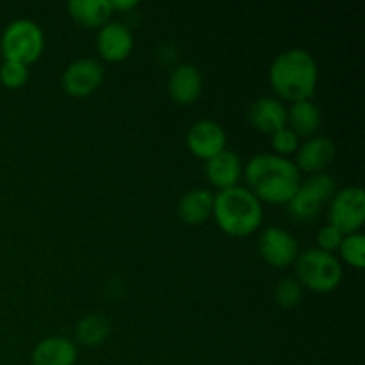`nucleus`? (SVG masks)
I'll list each match as a JSON object with an SVG mask.
<instances>
[{"label": "nucleus", "instance_id": "obj_1", "mask_svg": "<svg viewBox=\"0 0 365 365\" xmlns=\"http://www.w3.org/2000/svg\"><path fill=\"white\" fill-rule=\"evenodd\" d=\"M246 187L267 205H287L302 185L294 160L273 152L253 155L242 170Z\"/></svg>", "mask_w": 365, "mask_h": 365}, {"label": "nucleus", "instance_id": "obj_2", "mask_svg": "<svg viewBox=\"0 0 365 365\" xmlns=\"http://www.w3.org/2000/svg\"><path fill=\"white\" fill-rule=\"evenodd\" d=\"M271 89L282 102L312 100L319 82V66L305 48H289L278 53L267 71Z\"/></svg>", "mask_w": 365, "mask_h": 365}, {"label": "nucleus", "instance_id": "obj_3", "mask_svg": "<svg viewBox=\"0 0 365 365\" xmlns=\"http://www.w3.org/2000/svg\"><path fill=\"white\" fill-rule=\"evenodd\" d=\"M212 217L217 228L230 237H248L264 223V205L246 185L214 195Z\"/></svg>", "mask_w": 365, "mask_h": 365}, {"label": "nucleus", "instance_id": "obj_4", "mask_svg": "<svg viewBox=\"0 0 365 365\" xmlns=\"http://www.w3.org/2000/svg\"><path fill=\"white\" fill-rule=\"evenodd\" d=\"M296 271V280L303 289L316 294H328L341 285L344 278V267L335 253L323 252L319 248H309L299 252L298 259L292 264Z\"/></svg>", "mask_w": 365, "mask_h": 365}, {"label": "nucleus", "instance_id": "obj_5", "mask_svg": "<svg viewBox=\"0 0 365 365\" xmlns=\"http://www.w3.org/2000/svg\"><path fill=\"white\" fill-rule=\"evenodd\" d=\"M4 61H14L31 66L45 52V32L41 25L29 18H18L6 25L0 38Z\"/></svg>", "mask_w": 365, "mask_h": 365}, {"label": "nucleus", "instance_id": "obj_6", "mask_svg": "<svg viewBox=\"0 0 365 365\" xmlns=\"http://www.w3.org/2000/svg\"><path fill=\"white\" fill-rule=\"evenodd\" d=\"M335 192H337V184H335L334 177L328 175L327 171L309 175L305 180H302L298 192L287 203V207L296 220H314L319 214L321 207L334 198Z\"/></svg>", "mask_w": 365, "mask_h": 365}, {"label": "nucleus", "instance_id": "obj_7", "mask_svg": "<svg viewBox=\"0 0 365 365\" xmlns=\"http://www.w3.org/2000/svg\"><path fill=\"white\" fill-rule=\"evenodd\" d=\"M328 223L344 235L362 230L365 223V192L359 185L337 189L328 202Z\"/></svg>", "mask_w": 365, "mask_h": 365}, {"label": "nucleus", "instance_id": "obj_8", "mask_svg": "<svg viewBox=\"0 0 365 365\" xmlns=\"http://www.w3.org/2000/svg\"><path fill=\"white\" fill-rule=\"evenodd\" d=\"M106 78V68L98 59L81 57L66 66L61 75V86L71 98H88L100 89Z\"/></svg>", "mask_w": 365, "mask_h": 365}, {"label": "nucleus", "instance_id": "obj_9", "mask_svg": "<svg viewBox=\"0 0 365 365\" xmlns=\"http://www.w3.org/2000/svg\"><path fill=\"white\" fill-rule=\"evenodd\" d=\"M259 255L271 267H289L299 255V242L289 230L267 227L259 235Z\"/></svg>", "mask_w": 365, "mask_h": 365}, {"label": "nucleus", "instance_id": "obj_10", "mask_svg": "<svg viewBox=\"0 0 365 365\" xmlns=\"http://www.w3.org/2000/svg\"><path fill=\"white\" fill-rule=\"evenodd\" d=\"M185 145L196 159L207 163L217 153L227 150V132L217 121L207 120V118L198 120L189 127Z\"/></svg>", "mask_w": 365, "mask_h": 365}, {"label": "nucleus", "instance_id": "obj_11", "mask_svg": "<svg viewBox=\"0 0 365 365\" xmlns=\"http://www.w3.org/2000/svg\"><path fill=\"white\" fill-rule=\"evenodd\" d=\"M96 52L102 61L110 64L123 63L134 50V34L121 21H107L96 31Z\"/></svg>", "mask_w": 365, "mask_h": 365}, {"label": "nucleus", "instance_id": "obj_12", "mask_svg": "<svg viewBox=\"0 0 365 365\" xmlns=\"http://www.w3.org/2000/svg\"><path fill=\"white\" fill-rule=\"evenodd\" d=\"M335 155H337V146H335L334 139L323 134H316L302 141L292 160L299 173H307L309 177V175L327 171L335 160Z\"/></svg>", "mask_w": 365, "mask_h": 365}, {"label": "nucleus", "instance_id": "obj_13", "mask_svg": "<svg viewBox=\"0 0 365 365\" xmlns=\"http://www.w3.org/2000/svg\"><path fill=\"white\" fill-rule=\"evenodd\" d=\"M203 91V75L200 68L195 64L182 63L177 64L173 70L170 71V78H168V93L170 98L173 100L177 106L187 107L198 102Z\"/></svg>", "mask_w": 365, "mask_h": 365}, {"label": "nucleus", "instance_id": "obj_14", "mask_svg": "<svg viewBox=\"0 0 365 365\" xmlns=\"http://www.w3.org/2000/svg\"><path fill=\"white\" fill-rule=\"evenodd\" d=\"M246 116L250 125L260 134L273 135L280 128L287 127V107L277 96H260L253 100Z\"/></svg>", "mask_w": 365, "mask_h": 365}, {"label": "nucleus", "instance_id": "obj_15", "mask_svg": "<svg viewBox=\"0 0 365 365\" xmlns=\"http://www.w3.org/2000/svg\"><path fill=\"white\" fill-rule=\"evenodd\" d=\"M242 170H245V164H242L241 157L232 150H223L205 163L207 180L217 192L239 185L242 178Z\"/></svg>", "mask_w": 365, "mask_h": 365}, {"label": "nucleus", "instance_id": "obj_16", "mask_svg": "<svg viewBox=\"0 0 365 365\" xmlns=\"http://www.w3.org/2000/svg\"><path fill=\"white\" fill-rule=\"evenodd\" d=\"M78 346L63 335H52L34 346L31 353L32 365H75Z\"/></svg>", "mask_w": 365, "mask_h": 365}, {"label": "nucleus", "instance_id": "obj_17", "mask_svg": "<svg viewBox=\"0 0 365 365\" xmlns=\"http://www.w3.org/2000/svg\"><path fill=\"white\" fill-rule=\"evenodd\" d=\"M214 207V192L207 187L189 189L177 205L178 220L185 225H203L212 217Z\"/></svg>", "mask_w": 365, "mask_h": 365}, {"label": "nucleus", "instance_id": "obj_18", "mask_svg": "<svg viewBox=\"0 0 365 365\" xmlns=\"http://www.w3.org/2000/svg\"><path fill=\"white\" fill-rule=\"evenodd\" d=\"M321 125H323V113L314 100L294 102L287 109V127L299 139H309L319 134Z\"/></svg>", "mask_w": 365, "mask_h": 365}, {"label": "nucleus", "instance_id": "obj_19", "mask_svg": "<svg viewBox=\"0 0 365 365\" xmlns=\"http://www.w3.org/2000/svg\"><path fill=\"white\" fill-rule=\"evenodd\" d=\"M66 11L78 27L96 31L110 21L114 14L110 0H71L66 4Z\"/></svg>", "mask_w": 365, "mask_h": 365}, {"label": "nucleus", "instance_id": "obj_20", "mask_svg": "<svg viewBox=\"0 0 365 365\" xmlns=\"http://www.w3.org/2000/svg\"><path fill=\"white\" fill-rule=\"evenodd\" d=\"M110 321L102 314H88L75 327L73 342L84 348H98L109 339Z\"/></svg>", "mask_w": 365, "mask_h": 365}, {"label": "nucleus", "instance_id": "obj_21", "mask_svg": "<svg viewBox=\"0 0 365 365\" xmlns=\"http://www.w3.org/2000/svg\"><path fill=\"white\" fill-rule=\"evenodd\" d=\"M341 264H348L353 269L360 271L365 267V235L362 232H355V234H348L342 239L341 246L337 250Z\"/></svg>", "mask_w": 365, "mask_h": 365}, {"label": "nucleus", "instance_id": "obj_22", "mask_svg": "<svg viewBox=\"0 0 365 365\" xmlns=\"http://www.w3.org/2000/svg\"><path fill=\"white\" fill-rule=\"evenodd\" d=\"M303 292H305V289L299 285V282L296 278L289 277L282 278L274 285L273 298L277 302V305L282 307V309H296L303 302Z\"/></svg>", "mask_w": 365, "mask_h": 365}, {"label": "nucleus", "instance_id": "obj_23", "mask_svg": "<svg viewBox=\"0 0 365 365\" xmlns=\"http://www.w3.org/2000/svg\"><path fill=\"white\" fill-rule=\"evenodd\" d=\"M29 81V66L14 61H4L0 64V84L7 89H20Z\"/></svg>", "mask_w": 365, "mask_h": 365}, {"label": "nucleus", "instance_id": "obj_24", "mask_svg": "<svg viewBox=\"0 0 365 365\" xmlns=\"http://www.w3.org/2000/svg\"><path fill=\"white\" fill-rule=\"evenodd\" d=\"M269 138L273 153H277V155L280 157H287V159H292V155H296L299 145H302V139H299L289 127L280 128V130L274 132Z\"/></svg>", "mask_w": 365, "mask_h": 365}, {"label": "nucleus", "instance_id": "obj_25", "mask_svg": "<svg viewBox=\"0 0 365 365\" xmlns=\"http://www.w3.org/2000/svg\"><path fill=\"white\" fill-rule=\"evenodd\" d=\"M342 239H344V234H342L339 228H335L334 225L328 223L317 230V234H316L317 246L316 248L323 250V252H328V253H337Z\"/></svg>", "mask_w": 365, "mask_h": 365}, {"label": "nucleus", "instance_id": "obj_26", "mask_svg": "<svg viewBox=\"0 0 365 365\" xmlns=\"http://www.w3.org/2000/svg\"><path fill=\"white\" fill-rule=\"evenodd\" d=\"M110 6H113V11H120V13H130L132 9L138 7V2L135 0H110Z\"/></svg>", "mask_w": 365, "mask_h": 365}]
</instances>
